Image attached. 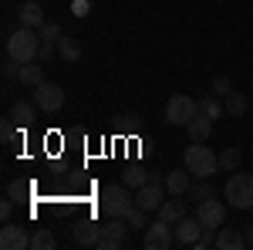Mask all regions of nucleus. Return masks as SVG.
<instances>
[{
  "instance_id": "obj_1",
  "label": "nucleus",
  "mask_w": 253,
  "mask_h": 250,
  "mask_svg": "<svg viewBox=\"0 0 253 250\" xmlns=\"http://www.w3.org/2000/svg\"><path fill=\"white\" fill-rule=\"evenodd\" d=\"M38 51H41V34L34 27H24L20 24L17 31L7 38V54L20 64H31V61H38Z\"/></svg>"
},
{
  "instance_id": "obj_2",
  "label": "nucleus",
  "mask_w": 253,
  "mask_h": 250,
  "mask_svg": "<svg viewBox=\"0 0 253 250\" xmlns=\"http://www.w3.org/2000/svg\"><path fill=\"white\" fill-rule=\"evenodd\" d=\"M135 210V196L128 193V186L122 183V186H105V190L98 193V213H105V216H128V213Z\"/></svg>"
},
{
  "instance_id": "obj_3",
  "label": "nucleus",
  "mask_w": 253,
  "mask_h": 250,
  "mask_svg": "<svg viewBox=\"0 0 253 250\" xmlns=\"http://www.w3.org/2000/svg\"><path fill=\"white\" fill-rule=\"evenodd\" d=\"M186 169H189L196 179H213V173L219 169V155H216L210 146L193 142V146L186 149Z\"/></svg>"
},
{
  "instance_id": "obj_4",
  "label": "nucleus",
  "mask_w": 253,
  "mask_h": 250,
  "mask_svg": "<svg viewBox=\"0 0 253 250\" xmlns=\"http://www.w3.org/2000/svg\"><path fill=\"white\" fill-rule=\"evenodd\" d=\"M223 196L233 210H253V176L247 173H233L223 186Z\"/></svg>"
},
{
  "instance_id": "obj_5",
  "label": "nucleus",
  "mask_w": 253,
  "mask_h": 250,
  "mask_svg": "<svg viewBox=\"0 0 253 250\" xmlns=\"http://www.w3.org/2000/svg\"><path fill=\"white\" fill-rule=\"evenodd\" d=\"M128 216H108V223H101V237H98V250H118L125 244V237L132 230V223H125Z\"/></svg>"
},
{
  "instance_id": "obj_6",
  "label": "nucleus",
  "mask_w": 253,
  "mask_h": 250,
  "mask_svg": "<svg viewBox=\"0 0 253 250\" xmlns=\"http://www.w3.org/2000/svg\"><path fill=\"white\" fill-rule=\"evenodd\" d=\"M196 112H199L196 98L182 95V92H175V95L166 101V122H169V125H189Z\"/></svg>"
},
{
  "instance_id": "obj_7",
  "label": "nucleus",
  "mask_w": 253,
  "mask_h": 250,
  "mask_svg": "<svg viewBox=\"0 0 253 250\" xmlns=\"http://www.w3.org/2000/svg\"><path fill=\"white\" fill-rule=\"evenodd\" d=\"M196 220L203 223V230H219V227H223V220H226V203H223V200H216V196L203 200V203L196 206Z\"/></svg>"
},
{
  "instance_id": "obj_8",
  "label": "nucleus",
  "mask_w": 253,
  "mask_h": 250,
  "mask_svg": "<svg viewBox=\"0 0 253 250\" xmlns=\"http://www.w3.org/2000/svg\"><path fill=\"white\" fill-rule=\"evenodd\" d=\"M34 101H38L41 112L54 115V112H61V108H64V88H61V85H54V81H44V85H38V88H34Z\"/></svg>"
},
{
  "instance_id": "obj_9",
  "label": "nucleus",
  "mask_w": 253,
  "mask_h": 250,
  "mask_svg": "<svg viewBox=\"0 0 253 250\" xmlns=\"http://www.w3.org/2000/svg\"><path fill=\"white\" fill-rule=\"evenodd\" d=\"M145 247H149V250H169V247H175L172 223H166V220L149 223V227H145Z\"/></svg>"
},
{
  "instance_id": "obj_10",
  "label": "nucleus",
  "mask_w": 253,
  "mask_h": 250,
  "mask_svg": "<svg viewBox=\"0 0 253 250\" xmlns=\"http://www.w3.org/2000/svg\"><path fill=\"white\" fill-rule=\"evenodd\" d=\"M0 247L3 250H27L31 247V233L24 230L20 223H10V220H7V223L0 227Z\"/></svg>"
},
{
  "instance_id": "obj_11",
  "label": "nucleus",
  "mask_w": 253,
  "mask_h": 250,
  "mask_svg": "<svg viewBox=\"0 0 253 250\" xmlns=\"http://www.w3.org/2000/svg\"><path fill=\"white\" fill-rule=\"evenodd\" d=\"M166 203V196H162V183H145V186H138L135 190V206H142V210H156Z\"/></svg>"
},
{
  "instance_id": "obj_12",
  "label": "nucleus",
  "mask_w": 253,
  "mask_h": 250,
  "mask_svg": "<svg viewBox=\"0 0 253 250\" xmlns=\"http://www.w3.org/2000/svg\"><path fill=\"white\" fill-rule=\"evenodd\" d=\"M172 230H175V247H193L196 240H199V233H203V223L196 216H182Z\"/></svg>"
},
{
  "instance_id": "obj_13",
  "label": "nucleus",
  "mask_w": 253,
  "mask_h": 250,
  "mask_svg": "<svg viewBox=\"0 0 253 250\" xmlns=\"http://www.w3.org/2000/svg\"><path fill=\"white\" fill-rule=\"evenodd\" d=\"M17 20L24 24V27H34V31H41L47 17H44V10H41L38 0H24V3L17 7Z\"/></svg>"
},
{
  "instance_id": "obj_14",
  "label": "nucleus",
  "mask_w": 253,
  "mask_h": 250,
  "mask_svg": "<svg viewBox=\"0 0 253 250\" xmlns=\"http://www.w3.org/2000/svg\"><path fill=\"white\" fill-rule=\"evenodd\" d=\"M122 183H125L128 190H138V186H145V183H162V176L152 173V169H145V166H128V169L122 173Z\"/></svg>"
},
{
  "instance_id": "obj_15",
  "label": "nucleus",
  "mask_w": 253,
  "mask_h": 250,
  "mask_svg": "<svg viewBox=\"0 0 253 250\" xmlns=\"http://www.w3.org/2000/svg\"><path fill=\"white\" fill-rule=\"evenodd\" d=\"M71 237H75V244H78V247H95L98 237H101V227H98L95 220H81V223L71 227Z\"/></svg>"
},
{
  "instance_id": "obj_16",
  "label": "nucleus",
  "mask_w": 253,
  "mask_h": 250,
  "mask_svg": "<svg viewBox=\"0 0 253 250\" xmlns=\"http://www.w3.org/2000/svg\"><path fill=\"white\" fill-rule=\"evenodd\" d=\"M216 247H219V250L247 247V233H240L236 227H219V233H216Z\"/></svg>"
},
{
  "instance_id": "obj_17",
  "label": "nucleus",
  "mask_w": 253,
  "mask_h": 250,
  "mask_svg": "<svg viewBox=\"0 0 253 250\" xmlns=\"http://www.w3.org/2000/svg\"><path fill=\"white\" fill-rule=\"evenodd\" d=\"M166 190H169V196H186V193L193 190V173L186 169H175V173L166 176Z\"/></svg>"
},
{
  "instance_id": "obj_18",
  "label": "nucleus",
  "mask_w": 253,
  "mask_h": 250,
  "mask_svg": "<svg viewBox=\"0 0 253 250\" xmlns=\"http://www.w3.org/2000/svg\"><path fill=\"white\" fill-rule=\"evenodd\" d=\"M182 216H186V200H182V196H172V200H166V203L159 206V220H166V223H172V227Z\"/></svg>"
},
{
  "instance_id": "obj_19",
  "label": "nucleus",
  "mask_w": 253,
  "mask_h": 250,
  "mask_svg": "<svg viewBox=\"0 0 253 250\" xmlns=\"http://www.w3.org/2000/svg\"><path fill=\"white\" fill-rule=\"evenodd\" d=\"M186 132H189V139H193V142H206V139H210V132H213V118L203 115V112H196L193 122L186 125Z\"/></svg>"
},
{
  "instance_id": "obj_20",
  "label": "nucleus",
  "mask_w": 253,
  "mask_h": 250,
  "mask_svg": "<svg viewBox=\"0 0 253 250\" xmlns=\"http://www.w3.org/2000/svg\"><path fill=\"white\" fill-rule=\"evenodd\" d=\"M17 81H20V85H27V88H38V85H44V64H38V61L20 64Z\"/></svg>"
},
{
  "instance_id": "obj_21",
  "label": "nucleus",
  "mask_w": 253,
  "mask_h": 250,
  "mask_svg": "<svg viewBox=\"0 0 253 250\" xmlns=\"http://www.w3.org/2000/svg\"><path fill=\"white\" fill-rule=\"evenodd\" d=\"M226 101H223V108L230 112L233 118H240V115H247V108H250V101H247V95L243 92H230V95H223Z\"/></svg>"
},
{
  "instance_id": "obj_22",
  "label": "nucleus",
  "mask_w": 253,
  "mask_h": 250,
  "mask_svg": "<svg viewBox=\"0 0 253 250\" xmlns=\"http://www.w3.org/2000/svg\"><path fill=\"white\" fill-rule=\"evenodd\" d=\"M34 112H38V101H17V105L10 108V118H14L17 125H31V122H34Z\"/></svg>"
},
{
  "instance_id": "obj_23",
  "label": "nucleus",
  "mask_w": 253,
  "mask_h": 250,
  "mask_svg": "<svg viewBox=\"0 0 253 250\" xmlns=\"http://www.w3.org/2000/svg\"><path fill=\"white\" fill-rule=\"evenodd\" d=\"M240 162H243V152H240L236 146H230V149H223V152H219V169H226V173H236V169H240Z\"/></svg>"
},
{
  "instance_id": "obj_24",
  "label": "nucleus",
  "mask_w": 253,
  "mask_h": 250,
  "mask_svg": "<svg viewBox=\"0 0 253 250\" xmlns=\"http://www.w3.org/2000/svg\"><path fill=\"white\" fill-rule=\"evenodd\" d=\"M54 244H58V240H54V233L47 230V227H41V230L31 233V250H51Z\"/></svg>"
},
{
  "instance_id": "obj_25",
  "label": "nucleus",
  "mask_w": 253,
  "mask_h": 250,
  "mask_svg": "<svg viewBox=\"0 0 253 250\" xmlns=\"http://www.w3.org/2000/svg\"><path fill=\"white\" fill-rule=\"evenodd\" d=\"M58 51H61V58L71 61V64L81 58V44H78L75 38H61V41H58Z\"/></svg>"
},
{
  "instance_id": "obj_26",
  "label": "nucleus",
  "mask_w": 253,
  "mask_h": 250,
  "mask_svg": "<svg viewBox=\"0 0 253 250\" xmlns=\"http://www.w3.org/2000/svg\"><path fill=\"white\" fill-rule=\"evenodd\" d=\"M186 196H189V200H196V203H203V200L216 196V190H213V183H210V179H199V183H196V186L186 193Z\"/></svg>"
},
{
  "instance_id": "obj_27",
  "label": "nucleus",
  "mask_w": 253,
  "mask_h": 250,
  "mask_svg": "<svg viewBox=\"0 0 253 250\" xmlns=\"http://www.w3.org/2000/svg\"><path fill=\"white\" fill-rule=\"evenodd\" d=\"M38 34H41V41H47V44H58V41L64 38V34H61V24H58V20H44V27H41Z\"/></svg>"
},
{
  "instance_id": "obj_28",
  "label": "nucleus",
  "mask_w": 253,
  "mask_h": 250,
  "mask_svg": "<svg viewBox=\"0 0 253 250\" xmlns=\"http://www.w3.org/2000/svg\"><path fill=\"white\" fill-rule=\"evenodd\" d=\"M196 105H199V112H203V115H210V118H219V115H223V105H219V101H216L213 95L199 98Z\"/></svg>"
},
{
  "instance_id": "obj_29",
  "label": "nucleus",
  "mask_w": 253,
  "mask_h": 250,
  "mask_svg": "<svg viewBox=\"0 0 253 250\" xmlns=\"http://www.w3.org/2000/svg\"><path fill=\"white\" fill-rule=\"evenodd\" d=\"M128 223H132V230H145V227H149V223H145V210L135 206V210L128 213Z\"/></svg>"
},
{
  "instance_id": "obj_30",
  "label": "nucleus",
  "mask_w": 253,
  "mask_h": 250,
  "mask_svg": "<svg viewBox=\"0 0 253 250\" xmlns=\"http://www.w3.org/2000/svg\"><path fill=\"white\" fill-rule=\"evenodd\" d=\"M196 250H206V247H216V230H203L199 233V240L193 244Z\"/></svg>"
},
{
  "instance_id": "obj_31",
  "label": "nucleus",
  "mask_w": 253,
  "mask_h": 250,
  "mask_svg": "<svg viewBox=\"0 0 253 250\" xmlns=\"http://www.w3.org/2000/svg\"><path fill=\"white\" fill-rule=\"evenodd\" d=\"M213 92H216V95H230V92H233L230 78H226V75H216L213 78Z\"/></svg>"
},
{
  "instance_id": "obj_32",
  "label": "nucleus",
  "mask_w": 253,
  "mask_h": 250,
  "mask_svg": "<svg viewBox=\"0 0 253 250\" xmlns=\"http://www.w3.org/2000/svg\"><path fill=\"white\" fill-rule=\"evenodd\" d=\"M54 58V44H47V41H41V51H38V64H51Z\"/></svg>"
},
{
  "instance_id": "obj_33",
  "label": "nucleus",
  "mask_w": 253,
  "mask_h": 250,
  "mask_svg": "<svg viewBox=\"0 0 253 250\" xmlns=\"http://www.w3.org/2000/svg\"><path fill=\"white\" fill-rule=\"evenodd\" d=\"M71 14L75 17H84L88 14V0H71Z\"/></svg>"
},
{
  "instance_id": "obj_34",
  "label": "nucleus",
  "mask_w": 253,
  "mask_h": 250,
  "mask_svg": "<svg viewBox=\"0 0 253 250\" xmlns=\"http://www.w3.org/2000/svg\"><path fill=\"white\" fill-rule=\"evenodd\" d=\"M10 213H14V200H3V203H0V216H3V223L10 220Z\"/></svg>"
},
{
  "instance_id": "obj_35",
  "label": "nucleus",
  "mask_w": 253,
  "mask_h": 250,
  "mask_svg": "<svg viewBox=\"0 0 253 250\" xmlns=\"http://www.w3.org/2000/svg\"><path fill=\"white\" fill-rule=\"evenodd\" d=\"M14 125H17V122H14V118H7V122H3V129H0V132H3V139H7V142H10V139H14Z\"/></svg>"
},
{
  "instance_id": "obj_36",
  "label": "nucleus",
  "mask_w": 253,
  "mask_h": 250,
  "mask_svg": "<svg viewBox=\"0 0 253 250\" xmlns=\"http://www.w3.org/2000/svg\"><path fill=\"white\" fill-rule=\"evenodd\" d=\"M24 190H27V186H20V183H10V196H14V200H17V196H24Z\"/></svg>"
},
{
  "instance_id": "obj_37",
  "label": "nucleus",
  "mask_w": 253,
  "mask_h": 250,
  "mask_svg": "<svg viewBox=\"0 0 253 250\" xmlns=\"http://www.w3.org/2000/svg\"><path fill=\"white\" fill-rule=\"evenodd\" d=\"M247 244H250V247H253V223H250V227H247Z\"/></svg>"
}]
</instances>
